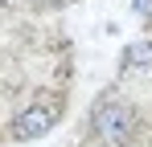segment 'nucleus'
Returning a JSON list of instances; mask_svg holds the SVG:
<instances>
[{
	"label": "nucleus",
	"mask_w": 152,
	"mask_h": 147,
	"mask_svg": "<svg viewBox=\"0 0 152 147\" xmlns=\"http://www.w3.org/2000/svg\"><path fill=\"white\" fill-rule=\"evenodd\" d=\"M132 8H136L140 17H152V0H132Z\"/></svg>",
	"instance_id": "4"
},
{
	"label": "nucleus",
	"mask_w": 152,
	"mask_h": 147,
	"mask_svg": "<svg viewBox=\"0 0 152 147\" xmlns=\"http://www.w3.org/2000/svg\"><path fill=\"white\" fill-rule=\"evenodd\" d=\"M124 66L127 70H148L152 66V41H136L124 49Z\"/></svg>",
	"instance_id": "3"
},
{
	"label": "nucleus",
	"mask_w": 152,
	"mask_h": 147,
	"mask_svg": "<svg viewBox=\"0 0 152 147\" xmlns=\"http://www.w3.org/2000/svg\"><path fill=\"white\" fill-rule=\"evenodd\" d=\"M53 122H58V106H53V102H33V106H25V110L12 119V135H17L21 143H25V139H41Z\"/></svg>",
	"instance_id": "2"
},
{
	"label": "nucleus",
	"mask_w": 152,
	"mask_h": 147,
	"mask_svg": "<svg viewBox=\"0 0 152 147\" xmlns=\"http://www.w3.org/2000/svg\"><path fill=\"white\" fill-rule=\"evenodd\" d=\"M132 106L124 102H103L99 110H95V135H99L103 143H124L127 135H132Z\"/></svg>",
	"instance_id": "1"
}]
</instances>
